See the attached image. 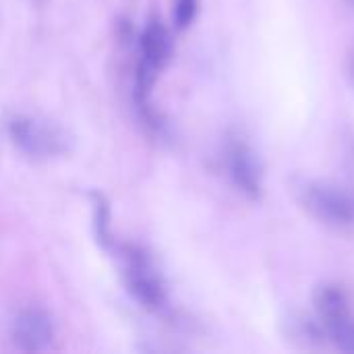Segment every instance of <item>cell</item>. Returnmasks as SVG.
<instances>
[{
	"instance_id": "1",
	"label": "cell",
	"mask_w": 354,
	"mask_h": 354,
	"mask_svg": "<svg viewBox=\"0 0 354 354\" xmlns=\"http://www.w3.org/2000/svg\"><path fill=\"white\" fill-rule=\"evenodd\" d=\"M299 201L305 207V212L326 228L338 232L354 228V195L334 183H305L301 187Z\"/></svg>"
},
{
	"instance_id": "5",
	"label": "cell",
	"mask_w": 354,
	"mask_h": 354,
	"mask_svg": "<svg viewBox=\"0 0 354 354\" xmlns=\"http://www.w3.org/2000/svg\"><path fill=\"white\" fill-rule=\"evenodd\" d=\"M170 35L168 29L160 21H151L143 35H141V62L137 71V89H139V100H143L153 85L158 73L166 64L170 56Z\"/></svg>"
},
{
	"instance_id": "4",
	"label": "cell",
	"mask_w": 354,
	"mask_h": 354,
	"mask_svg": "<svg viewBox=\"0 0 354 354\" xmlns=\"http://www.w3.org/2000/svg\"><path fill=\"white\" fill-rule=\"evenodd\" d=\"M124 261V278L129 290L135 299L149 311H162L168 305V292L162 276L153 268L149 255L133 245H124L120 249Z\"/></svg>"
},
{
	"instance_id": "10",
	"label": "cell",
	"mask_w": 354,
	"mask_h": 354,
	"mask_svg": "<svg viewBox=\"0 0 354 354\" xmlns=\"http://www.w3.org/2000/svg\"><path fill=\"white\" fill-rule=\"evenodd\" d=\"M351 2H353V4H354V0H351Z\"/></svg>"
},
{
	"instance_id": "6",
	"label": "cell",
	"mask_w": 354,
	"mask_h": 354,
	"mask_svg": "<svg viewBox=\"0 0 354 354\" xmlns=\"http://www.w3.org/2000/svg\"><path fill=\"white\" fill-rule=\"evenodd\" d=\"M226 166L234 187L249 199H259L263 193V172L255 151L243 143L234 141L226 149Z\"/></svg>"
},
{
	"instance_id": "3",
	"label": "cell",
	"mask_w": 354,
	"mask_h": 354,
	"mask_svg": "<svg viewBox=\"0 0 354 354\" xmlns=\"http://www.w3.org/2000/svg\"><path fill=\"white\" fill-rule=\"evenodd\" d=\"M8 135L19 151L33 160H48L66 151V133L50 120L17 114L8 122Z\"/></svg>"
},
{
	"instance_id": "2",
	"label": "cell",
	"mask_w": 354,
	"mask_h": 354,
	"mask_svg": "<svg viewBox=\"0 0 354 354\" xmlns=\"http://www.w3.org/2000/svg\"><path fill=\"white\" fill-rule=\"evenodd\" d=\"M315 313L324 336L342 353L354 354V311L348 295L334 284L315 292Z\"/></svg>"
},
{
	"instance_id": "7",
	"label": "cell",
	"mask_w": 354,
	"mask_h": 354,
	"mask_svg": "<svg viewBox=\"0 0 354 354\" xmlns=\"http://www.w3.org/2000/svg\"><path fill=\"white\" fill-rule=\"evenodd\" d=\"M54 340V324L41 309H25L12 322V342L25 353L46 351Z\"/></svg>"
},
{
	"instance_id": "8",
	"label": "cell",
	"mask_w": 354,
	"mask_h": 354,
	"mask_svg": "<svg viewBox=\"0 0 354 354\" xmlns=\"http://www.w3.org/2000/svg\"><path fill=\"white\" fill-rule=\"evenodd\" d=\"M197 4L199 0H176L174 2V21L178 29H185L193 23L197 15Z\"/></svg>"
},
{
	"instance_id": "9",
	"label": "cell",
	"mask_w": 354,
	"mask_h": 354,
	"mask_svg": "<svg viewBox=\"0 0 354 354\" xmlns=\"http://www.w3.org/2000/svg\"><path fill=\"white\" fill-rule=\"evenodd\" d=\"M351 75H353V79H354V56H353V62H351Z\"/></svg>"
}]
</instances>
